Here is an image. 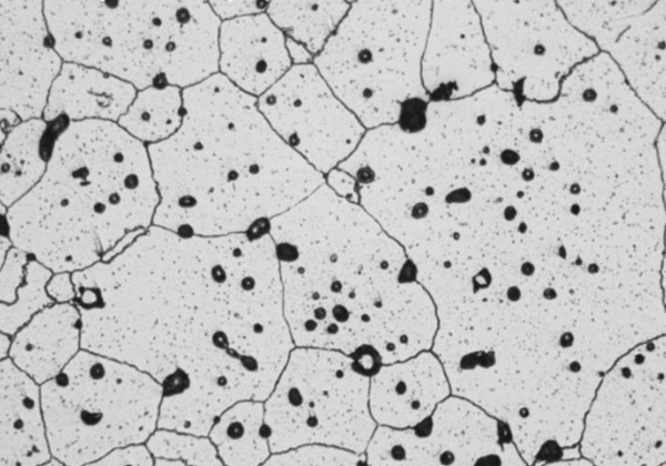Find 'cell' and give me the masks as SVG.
<instances>
[{
    "label": "cell",
    "mask_w": 666,
    "mask_h": 466,
    "mask_svg": "<svg viewBox=\"0 0 666 466\" xmlns=\"http://www.w3.org/2000/svg\"><path fill=\"white\" fill-rule=\"evenodd\" d=\"M93 465H154V457L145 443L118 447Z\"/></svg>",
    "instance_id": "25"
},
{
    "label": "cell",
    "mask_w": 666,
    "mask_h": 466,
    "mask_svg": "<svg viewBox=\"0 0 666 466\" xmlns=\"http://www.w3.org/2000/svg\"><path fill=\"white\" fill-rule=\"evenodd\" d=\"M350 7L346 1H271L266 14L286 38L303 44L315 57Z\"/></svg>",
    "instance_id": "19"
},
{
    "label": "cell",
    "mask_w": 666,
    "mask_h": 466,
    "mask_svg": "<svg viewBox=\"0 0 666 466\" xmlns=\"http://www.w3.org/2000/svg\"><path fill=\"white\" fill-rule=\"evenodd\" d=\"M179 129L147 145L160 196L153 225L181 235L245 233L325 183L274 132L258 98L220 72L183 89Z\"/></svg>",
    "instance_id": "3"
},
{
    "label": "cell",
    "mask_w": 666,
    "mask_h": 466,
    "mask_svg": "<svg viewBox=\"0 0 666 466\" xmlns=\"http://www.w3.org/2000/svg\"><path fill=\"white\" fill-rule=\"evenodd\" d=\"M1 132L42 119L64 62L54 48L43 1H0Z\"/></svg>",
    "instance_id": "10"
},
{
    "label": "cell",
    "mask_w": 666,
    "mask_h": 466,
    "mask_svg": "<svg viewBox=\"0 0 666 466\" xmlns=\"http://www.w3.org/2000/svg\"><path fill=\"white\" fill-rule=\"evenodd\" d=\"M81 350V315L73 302L38 312L13 336L9 356L39 385L56 377Z\"/></svg>",
    "instance_id": "15"
},
{
    "label": "cell",
    "mask_w": 666,
    "mask_h": 466,
    "mask_svg": "<svg viewBox=\"0 0 666 466\" xmlns=\"http://www.w3.org/2000/svg\"><path fill=\"white\" fill-rule=\"evenodd\" d=\"M72 280L81 348L160 383L158 428L208 436L233 404L268 398L295 347L269 226L198 236L152 224Z\"/></svg>",
    "instance_id": "1"
},
{
    "label": "cell",
    "mask_w": 666,
    "mask_h": 466,
    "mask_svg": "<svg viewBox=\"0 0 666 466\" xmlns=\"http://www.w3.org/2000/svg\"><path fill=\"white\" fill-rule=\"evenodd\" d=\"M31 255L12 246L0 263V302L11 304L17 298V290L24 282L26 267Z\"/></svg>",
    "instance_id": "24"
},
{
    "label": "cell",
    "mask_w": 666,
    "mask_h": 466,
    "mask_svg": "<svg viewBox=\"0 0 666 466\" xmlns=\"http://www.w3.org/2000/svg\"><path fill=\"white\" fill-rule=\"evenodd\" d=\"M450 383L434 353L383 364L370 377L369 405L379 426L410 428L425 421L446 398Z\"/></svg>",
    "instance_id": "12"
},
{
    "label": "cell",
    "mask_w": 666,
    "mask_h": 466,
    "mask_svg": "<svg viewBox=\"0 0 666 466\" xmlns=\"http://www.w3.org/2000/svg\"><path fill=\"white\" fill-rule=\"evenodd\" d=\"M369 389L352 356L295 346L264 401L271 454L324 444L364 455L376 428Z\"/></svg>",
    "instance_id": "8"
},
{
    "label": "cell",
    "mask_w": 666,
    "mask_h": 466,
    "mask_svg": "<svg viewBox=\"0 0 666 466\" xmlns=\"http://www.w3.org/2000/svg\"><path fill=\"white\" fill-rule=\"evenodd\" d=\"M47 292L56 303L74 302L75 287L72 280V273H53L47 284Z\"/></svg>",
    "instance_id": "27"
},
{
    "label": "cell",
    "mask_w": 666,
    "mask_h": 466,
    "mask_svg": "<svg viewBox=\"0 0 666 466\" xmlns=\"http://www.w3.org/2000/svg\"><path fill=\"white\" fill-rule=\"evenodd\" d=\"M0 464L46 465L52 457L40 385L10 357L1 359Z\"/></svg>",
    "instance_id": "14"
},
{
    "label": "cell",
    "mask_w": 666,
    "mask_h": 466,
    "mask_svg": "<svg viewBox=\"0 0 666 466\" xmlns=\"http://www.w3.org/2000/svg\"><path fill=\"white\" fill-rule=\"evenodd\" d=\"M431 3L355 1L314 57L335 95L370 130L400 121L412 102L425 100L421 59Z\"/></svg>",
    "instance_id": "6"
},
{
    "label": "cell",
    "mask_w": 666,
    "mask_h": 466,
    "mask_svg": "<svg viewBox=\"0 0 666 466\" xmlns=\"http://www.w3.org/2000/svg\"><path fill=\"white\" fill-rule=\"evenodd\" d=\"M0 343H1L0 356H1V359H3L9 356V352H10L11 344H12V336L1 333L0 334Z\"/></svg>",
    "instance_id": "30"
},
{
    "label": "cell",
    "mask_w": 666,
    "mask_h": 466,
    "mask_svg": "<svg viewBox=\"0 0 666 466\" xmlns=\"http://www.w3.org/2000/svg\"><path fill=\"white\" fill-rule=\"evenodd\" d=\"M159 202L144 143L113 121H70L52 141L40 181L4 206L2 230L53 273H73L147 231Z\"/></svg>",
    "instance_id": "4"
},
{
    "label": "cell",
    "mask_w": 666,
    "mask_h": 466,
    "mask_svg": "<svg viewBox=\"0 0 666 466\" xmlns=\"http://www.w3.org/2000/svg\"><path fill=\"white\" fill-rule=\"evenodd\" d=\"M258 107L274 132L323 175L346 160L366 132L313 63L292 65L258 98Z\"/></svg>",
    "instance_id": "9"
},
{
    "label": "cell",
    "mask_w": 666,
    "mask_h": 466,
    "mask_svg": "<svg viewBox=\"0 0 666 466\" xmlns=\"http://www.w3.org/2000/svg\"><path fill=\"white\" fill-rule=\"evenodd\" d=\"M325 183L340 196L359 203L355 180L345 171L335 168L326 174Z\"/></svg>",
    "instance_id": "28"
},
{
    "label": "cell",
    "mask_w": 666,
    "mask_h": 466,
    "mask_svg": "<svg viewBox=\"0 0 666 466\" xmlns=\"http://www.w3.org/2000/svg\"><path fill=\"white\" fill-rule=\"evenodd\" d=\"M286 48L293 65L313 63L314 57L303 44L286 38Z\"/></svg>",
    "instance_id": "29"
},
{
    "label": "cell",
    "mask_w": 666,
    "mask_h": 466,
    "mask_svg": "<svg viewBox=\"0 0 666 466\" xmlns=\"http://www.w3.org/2000/svg\"><path fill=\"white\" fill-rule=\"evenodd\" d=\"M65 123V120L48 123L43 119H32L1 132V205L11 206L40 181L52 141Z\"/></svg>",
    "instance_id": "17"
},
{
    "label": "cell",
    "mask_w": 666,
    "mask_h": 466,
    "mask_svg": "<svg viewBox=\"0 0 666 466\" xmlns=\"http://www.w3.org/2000/svg\"><path fill=\"white\" fill-rule=\"evenodd\" d=\"M40 388L51 454L63 465H93L158 428L162 386L125 362L81 348Z\"/></svg>",
    "instance_id": "7"
},
{
    "label": "cell",
    "mask_w": 666,
    "mask_h": 466,
    "mask_svg": "<svg viewBox=\"0 0 666 466\" xmlns=\"http://www.w3.org/2000/svg\"><path fill=\"white\" fill-rule=\"evenodd\" d=\"M183 99L181 88L151 87L137 92L118 124L145 145L163 141L181 125Z\"/></svg>",
    "instance_id": "20"
},
{
    "label": "cell",
    "mask_w": 666,
    "mask_h": 466,
    "mask_svg": "<svg viewBox=\"0 0 666 466\" xmlns=\"http://www.w3.org/2000/svg\"><path fill=\"white\" fill-rule=\"evenodd\" d=\"M221 21L266 12V1H209Z\"/></svg>",
    "instance_id": "26"
},
{
    "label": "cell",
    "mask_w": 666,
    "mask_h": 466,
    "mask_svg": "<svg viewBox=\"0 0 666 466\" xmlns=\"http://www.w3.org/2000/svg\"><path fill=\"white\" fill-rule=\"evenodd\" d=\"M145 444L154 458L181 459L185 465H223L209 436L157 428Z\"/></svg>",
    "instance_id": "22"
},
{
    "label": "cell",
    "mask_w": 666,
    "mask_h": 466,
    "mask_svg": "<svg viewBox=\"0 0 666 466\" xmlns=\"http://www.w3.org/2000/svg\"><path fill=\"white\" fill-rule=\"evenodd\" d=\"M64 62L137 90H182L219 72L221 20L206 1H43Z\"/></svg>",
    "instance_id": "5"
},
{
    "label": "cell",
    "mask_w": 666,
    "mask_h": 466,
    "mask_svg": "<svg viewBox=\"0 0 666 466\" xmlns=\"http://www.w3.org/2000/svg\"><path fill=\"white\" fill-rule=\"evenodd\" d=\"M462 401L443 399L425 421L410 428H375L365 449L367 465H452L470 462L467 418Z\"/></svg>",
    "instance_id": "11"
},
{
    "label": "cell",
    "mask_w": 666,
    "mask_h": 466,
    "mask_svg": "<svg viewBox=\"0 0 666 466\" xmlns=\"http://www.w3.org/2000/svg\"><path fill=\"white\" fill-rule=\"evenodd\" d=\"M208 436L223 465H264L271 455L264 402L233 404L218 416Z\"/></svg>",
    "instance_id": "18"
},
{
    "label": "cell",
    "mask_w": 666,
    "mask_h": 466,
    "mask_svg": "<svg viewBox=\"0 0 666 466\" xmlns=\"http://www.w3.org/2000/svg\"><path fill=\"white\" fill-rule=\"evenodd\" d=\"M269 233L295 346L383 364L432 347L434 304L403 247L361 204L323 183L271 219Z\"/></svg>",
    "instance_id": "2"
},
{
    "label": "cell",
    "mask_w": 666,
    "mask_h": 466,
    "mask_svg": "<svg viewBox=\"0 0 666 466\" xmlns=\"http://www.w3.org/2000/svg\"><path fill=\"white\" fill-rule=\"evenodd\" d=\"M219 50L220 73L255 98L293 65L286 37L266 12L222 21Z\"/></svg>",
    "instance_id": "13"
},
{
    "label": "cell",
    "mask_w": 666,
    "mask_h": 466,
    "mask_svg": "<svg viewBox=\"0 0 666 466\" xmlns=\"http://www.w3.org/2000/svg\"><path fill=\"white\" fill-rule=\"evenodd\" d=\"M53 272L31 257L26 267L24 282L17 290L13 303L0 304L1 333L13 336L38 312L56 303L47 292V284Z\"/></svg>",
    "instance_id": "21"
},
{
    "label": "cell",
    "mask_w": 666,
    "mask_h": 466,
    "mask_svg": "<svg viewBox=\"0 0 666 466\" xmlns=\"http://www.w3.org/2000/svg\"><path fill=\"white\" fill-rule=\"evenodd\" d=\"M365 464V455L324 445L306 444L271 454L264 465H359Z\"/></svg>",
    "instance_id": "23"
},
{
    "label": "cell",
    "mask_w": 666,
    "mask_h": 466,
    "mask_svg": "<svg viewBox=\"0 0 666 466\" xmlns=\"http://www.w3.org/2000/svg\"><path fill=\"white\" fill-rule=\"evenodd\" d=\"M138 90L130 83L98 69L64 62L53 81L42 119L118 122L134 100Z\"/></svg>",
    "instance_id": "16"
}]
</instances>
